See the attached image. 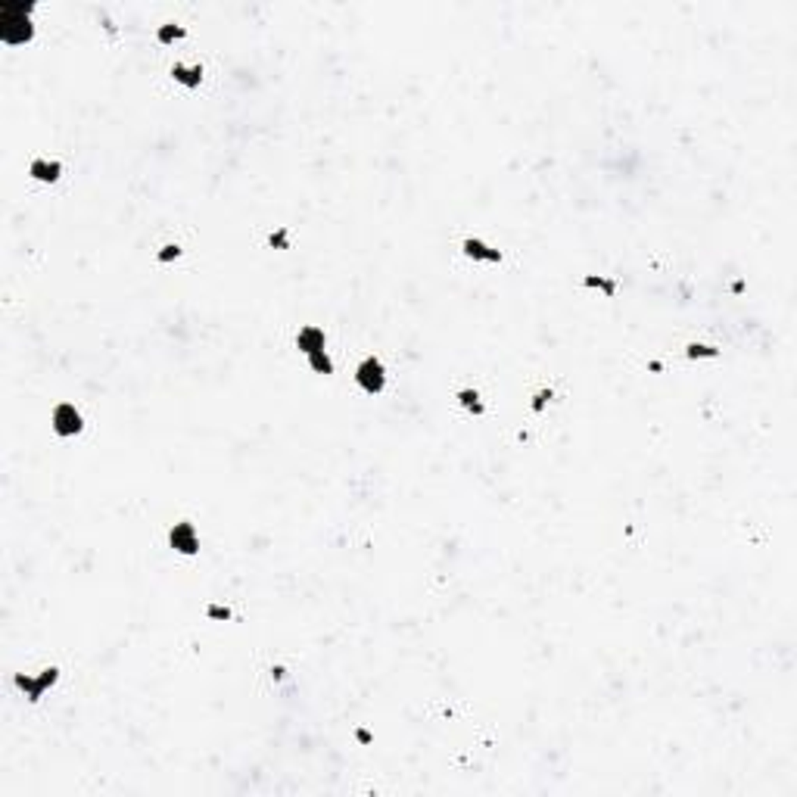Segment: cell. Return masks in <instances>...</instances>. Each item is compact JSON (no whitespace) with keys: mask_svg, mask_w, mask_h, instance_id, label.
<instances>
[{"mask_svg":"<svg viewBox=\"0 0 797 797\" xmlns=\"http://www.w3.org/2000/svg\"><path fill=\"white\" fill-rule=\"evenodd\" d=\"M685 355L691 358V361H698V358H719V346H710V343H689L685 346Z\"/></svg>","mask_w":797,"mask_h":797,"instance_id":"cell-14","label":"cell"},{"mask_svg":"<svg viewBox=\"0 0 797 797\" xmlns=\"http://www.w3.org/2000/svg\"><path fill=\"white\" fill-rule=\"evenodd\" d=\"M305 358H309V368L315 374H324V377H331V374H333V358L327 355V349L311 352V355H305Z\"/></svg>","mask_w":797,"mask_h":797,"instance_id":"cell-13","label":"cell"},{"mask_svg":"<svg viewBox=\"0 0 797 797\" xmlns=\"http://www.w3.org/2000/svg\"><path fill=\"white\" fill-rule=\"evenodd\" d=\"M169 545L171 551L184 554V558H193L200 554V536H196V527L190 521H181L169 530Z\"/></svg>","mask_w":797,"mask_h":797,"instance_id":"cell-5","label":"cell"},{"mask_svg":"<svg viewBox=\"0 0 797 797\" xmlns=\"http://www.w3.org/2000/svg\"><path fill=\"white\" fill-rule=\"evenodd\" d=\"M268 243L271 246H281V250H287V228H277L274 234L268 237Z\"/></svg>","mask_w":797,"mask_h":797,"instance_id":"cell-18","label":"cell"},{"mask_svg":"<svg viewBox=\"0 0 797 797\" xmlns=\"http://www.w3.org/2000/svg\"><path fill=\"white\" fill-rule=\"evenodd\" d=\"M461 252H464L467 259H473V262H489V265H499L501 259H505L501 250L489 246L480 237H464V240H461Z\"/></svg>","mask_w":797,"mask_h":797,"instance_id":"cell-6","label":"cell"},{"mask_svg":"<svg viewBox=\"0 0 797 797\" xmlns=\"http://www.w3.org/2000/svg\"><path fill=\"white\" fill-rule=\"evenodd\" d=\"M296 349L302 352V355H311V352L327 349V333L321 331L318 324H305V327H299V333H296Z\"/></svg>","mask_w":797,"mask_h":797,"instance_id":"cell-7","label":"cell"},{"mask_svg":"<svg viewBox=\"0 0 797 797\" xmlns=\"http://www.w3.org/2000/svg\"><path fill=\"white\" fill-rule=\"evenodd\" d=\"M32 13H34V3H22V0L0 3V41L10 44V47H19V44L32 41L34 38Z\"/></svg>","mask_w":797,"mask_h":797,"instance_id":"cell-1","label":"cell"},{"mask_svg":"<svg viewBox=\"0 0 797 797\" xmlns=\"http://www.w3.org/2000/svg\"><path fill=\"white\" fill-rule=\"evenodd\" d=\"M271 679L284 682V679H287V667H271Z\"/></svg>","mask_w":797,"mask_h":797,"instance_id":"cell-19","label":"cell"},{"mask_svg":"<svg viewBox=\"0 0 797 797\" xmlns=\"http://www.w3.org/2000/svg\"><path fill=\"white\" fill-rule=\"evenodd\" d=\"M582 287H588V290H598L604 293V296H617V281L614 277H604V274H586L582 277Z\"/></svg>","mask_w":797,"mask_h":797,"instance_id":"cell-11","label":"cell"},{"mask_svg":"<svg viewBox=\"0 0 797 797\" xmlns=\"http://www.w3.org/2000/svg\"><path fill=\"white\" fill-rule=\"evenodd\" d=\"M206 617H209V620L224 623V620H230V617H234V610H230L228 604H206Z\"/></svg>","mask_w":797,"mask_h":797,"instance_id":"cell-16","label":"cell"},{"mask_svg":"<svg viewBox=\"0 0 797 797\" xmlns=\"http://www.w3.org/2000/svg\"><path fill=\"white\" fill-rule=\"evenodd\" d=\"M171 78H175L178 84H184L187 91H196L203 84V66H200V62H193V66L175 62V66H171Z\"/></svg>","mask_w":797,"mask_h":797,"instance_id":"cell-9","label":"cell"},{"mask_svg":"<svg viewBox=\"0 0 797 797\" xmlns=\"http://www.w3.org/2000/svg\"><path fill=\"white\" fill-rule=\"evenodd\" d=\"M56 679H60V667H47V669H41L38 676H25V673H16V689L22 691V695L28 698L32 704H38L41 701L44 695H47L50 689L56 685Z\"/></svg>","mask_w":797,"mask_h":797,"instance_id":"cell-2","label":"cell"},{"mask_svg":"<svg viewBox=\"0 0 797 797\" xmlns=\"http://www.w3.org/2000/svg\"><path fill=\"white\" fill-rule=\"evenodd\" d=\"M455 398H458V405L464 408V412L477 414V418L486 412V405H483V396L473 390V386H464V390H458V396H455Z\"/></svg>","mask_w":797,"mask_h":797,"instance_id":"cell-10","label":"cell"},{"mask_svg":"<svg viewBox=\"0 0 797 797\" xmlns=\"http://www.w3.org/2000/svg\"><path fill=\"white\" fill-rule=\"evenodd\" d=\"M355 383L361 386V392H368V396H380V392L386 390L383 361H380L377 355H365L361 361H358V368H355Z\"/></svg>","mask_w":797,"mask_h":797,"instance_id":"cell-3","label":"cell"},{"mask_svg":"<svg viewBox=\"0 0 797 797\" xmlns=\"http://www.w3.org/2000/svg\"><path fill=\"white\" fill-rule=\"evenodd\" d=\"M551 398H554V390H539V392L533 396V405H530V408H533L536 414H542V412H545V405L551 402Z\"/></svg>","mask_w":797,"mask_h":797,"instance_id":"cell-17","label":"cell"},{"mask_svg":"<svg viewBox=\"0 0 797 797\" xmlns=\"http://www.w3.org/2000/svg\"><path fill=\"white\" fill-rule=\"evenodd\" d=\"M28 175H32L34 181H41V184H56L62 178V163H60V159H32Z\"/></svg>","mask_w":797,"mask_h":797,"instance_id":"cell-8","label":"cell"},{"mask_svg":"<svg viewBox=\"0 0 797 797\" xmlns=\"http://www.w3.org/2000/svg\"><path fill=\"white\" fill-rule=\"evenodd\" d=\"M184 38H187V28L175 25V22H165V25L156 28V41L159 44H175V41H184Z\"/></svg>","mask_w":797,"mask_h":797,"instance_id":"cell-12","label":"cell"},{"mask_svg":"<svg viewBox=\"0 0 797 797\" xmlns=\"http://www.w3.org/2000/svg\"><path fill=\"white\" fill-rule=\"evenodd\" d=\"M181 252L184 250L178 243H165L163 250L156 252V262H159V265H169V262H175V259H181Z\"/></svg>","mask_w":797,"mask_h":797,"instance_id":"cell-15","label":"cell"},{"mask_svg":"<svg viewBox=\"0 0 797 797\" xmlns=\"http://www.w3.org/2000/svg\"><path fill=\"white\" fill-rule=\"evenodd\" d=\"M50 424H53V433H56V436H62V440L78 436V433L84 430V418H82V412H78L72 402H60V405L53 408V414H50Z\"/></svg>","mask_w":797,"mask_h":797,"instance_id":"cell-4","label":"cell"}]
</instances>
